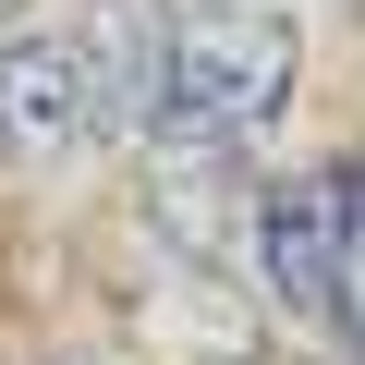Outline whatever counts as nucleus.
<instances>
[{
	"instance_id": "2",
	"label": "nucleus",
	"mask_w": 365,
	"mask_h": 365,
	"mask_svg": "<svg viewBox=\"0 0 365 365\" xmlns=\"http://www.w3.org/2000/svg\"><path fill=\"white\" fill-rule=\"evenodd\" d=\"M256 292L292 317V329H341V244H329V195L317 182H256Z\"/></svg>"
},
{
	"instance_id": "1",
	"label": "nucleus",
	"mask_w": 365,
	"mask_h": 365,
	"mask_svg": "<svg viewBox=\"0 0 365 365\" xmlns=\"http://www.w3.org/2000/svg\"><path fill=\"white\" fill-rule=\"evenodd\" d=\"M86 134H98L86 49H73L61 25H0V158H25V170H61Z\"/></svg>"
},
{
	"instance_id": "4",
	"label": "nucleus",
	"mask_w": 365,
	"mask_h": 365,
	"mask_svg": "<svg viewBox=\"0 0 365 365\" xmlns=\"http://www.w3.org/2000/svg\"><path fill=\"white\" fill-rule=\"evenodd\" d=\"M37 365H110V353H86V341H61V353H37Z\"/></svg>"
},
{
	"instance_id": "5",
	"label": "nucleus",
	"mask_w": 365,
	"mask_h": 365,
	"mask_svg": "<svg viewBox=\"0 0 365 365\" xmlns=\"http://www.w3.org/2000/svg\"><path fill=\"white\" fill-rule=\"evenodd\" d=\"M195 365H256V353H195Z\"/></svg>"
},
{
	"instance_id": "3",
	"label": "nucleus",
	"mask_w": 365,
	"mask_h": 365,
	"mask_svg": "<svg viewBox=\"0 0 365 365\" xmlns=\"http://www.w3.org/2000/svg\"><path fill=\"white\" fill-rule=\"evenodd\" d=\"M317 195H329V244H341V341L365 353V158L329 170Z\"/></svg>"
}]
</instances>
